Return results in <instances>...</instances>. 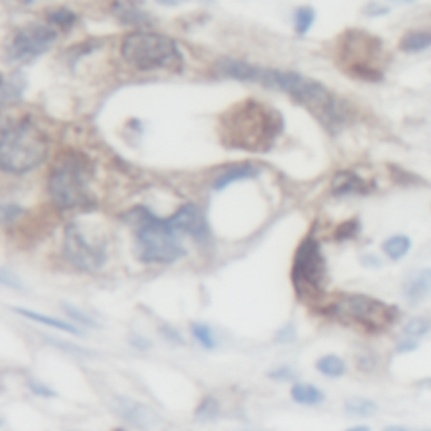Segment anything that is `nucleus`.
Here are the masks:
<instances>
[{"label":"nucleus","mask_w":431,"mask_h":431,"mask_svg":"<svg viewBox=\"0 0 431 431\" xmlns=\"http://www.w3.org/2000/svg\"><path fill=\"white\" fill-rule=\"evenodd\" d=\"M214 68L223 78L258 83L272 90L285 91L297 103L312 110L329 128H339L345 121V108L334 93H330L322 83L305 78L300 72L254 66L238 59H221Z\"/></svg>","instance_id":"nucleus-1"},{"label":"nucleus","mask_w":431,"mask_h":431,"mask_svg":"<svg viewBox=\"0 0 431 431\" xmlns=\"http://www.w3.org/2000/svg\"><path fill=\"white\" fill-rule=\"evenodd\" d=\"M26 90V78L21 72H12L9 76H3L2 81V105L17 101L22 98V93Z\"/></svg>","instance_id":"nucleus-19"},{"label":"nucleus","mask_w":431,"mask_h":431,"mask_svg":"<svg viewBox=\"0 0 431 431\" xmlns=\"http://www.w3.org/2000/svg\"><path fill=\"white\" fill-rule=\"evenodd\" d=\"M315 21V10L312 7H300L295 12V26H297V32L305 34L310 30L312 26H314Z\"/></svg>","instance_id":"nucleus-27"},{"label":"nucleus","mask_w":431,"mask_h":431,"mask_svg":"<svg viewBox=\"0 0 431 431\" xmlns=\"http://www.w3.org/2000/svg\"><path fill=\"white\" fill-rule=\"evenodd\" d=\"M14 310L17 312L19 315L26 317V319L34 320V322L44 323V325L52 327V329H58L61 332H66V334H72V335L81 334V330H79L78 327H74V325H72V323L63 322V320H59V319H52V317L37 314V312H32V310H26V308H21V307H15Z\"/></svg>","instance_id":"nucleus-18"},{"label":"nucleus","mask_w":431,"mask_h":431,"mask_svg":"<svg viewBox=\"0 0 431 431\" xmlns=\"http://www.w3.org/2000/svg\"><path fill=\"white\" fill-rule=\"evenodd\" d=\"M259 174V170L253 166H241V167H232V169L226 170L221 175H217L214 181V189L216 190H223L226 189L228 186L234 184V182L239 181H246V179H253Z\"/></svg>","instance_id":"nucleus-16"},{"label":"nucleus","mask_w":431,"mask_h":431,"mask_svg":"<svg viewBox=\"0 0 431 431\" xmlns=\"http://www.w3.org/2000/svg\"><path fill=\"white\" fill-rule=\"evenodd\" d=\"M401 2H417V0H401Z\"/></svg>","instance_id":"nucleus-46"},{"label":"nucleus","mask_w":431,"mask_h":431,"mask_svg":"<svg viewBox=\"0 0 431 431\" xmlns=\"http://www.w3.org/2000/svg\"><path fill=\"white\" fill-rule=\"evenodd\" d=\"M135 226L137 257L150 265H167L186 254L184 246L167 219H160L147 209L139 208L128 216Z\"/></svg>","instance_id":"nucleus-4"},{"label":"nucleus","mask_w":431,"mask_h":431,"mask_svg":"<svg viewBox=\"0 0 431 431\" xmlns=\"http://www.w3.org/2000/svg\"><path fill=\"white\" fill-rule=\"evenodd\" d=\"M115 431H123V430H115Z\"/></svg>","instance_id":"nucleus-48"},{"label":"nucleus","mask_w":431,"mask_h":431,"mask_svg":"<svg viewBox=\"0 0 431 431\" xmlns=\"http://www.w3.org/2000/svg\"><path fill=\"white\" fill-rule=\"evenodd\" d=\"M418 347V341L417 339H410L406 337L404 341L401 342V344L398 345V350L399 352H410V350H414Z\"/></svg>","instance_id":"nucleus-38"},{"label":"nucleus","mask_w":431,"mask_h":431,"mask_svg":"<svg viewBox=\"0 0 431 431\" xmlns=\"http://www.w3.org/2000/svg\"><path fill=\"white\" fill-rule=\"evenodd\" d=\"M246 431H251V430H246Z\"/></svg>","instance_id":"nucleus-49"},{"label":"nucleus","mask_w":431,"mask_h":431,"mask_svg":"<svg viewBox=\"0 0 431 431\" xmlns=\"http://www.w3.org/2000/svg\"><path fill=\"white\" fill-rule=\"evenodd\" d=\"M0 280H2V283L6 285V287H12V288H17V290L22 288L21 280H19L15 274H10V272L7 268H3L2 272H0Z\"/></svg>","instance_id":"nucleus-36"},{"label":"nucleus","mask_w":431,"mask_h":431,"mask_svg":"<svg viewBox=\"0 0 431 431\" xmlns=\"http://www.w3.org/2000/svg\"><path fill=\"white\" fill-rule=\"evenodd\" d=\"M58 39V34L49 26L34 24L21 29L10 41L7 49V58L12 63H28L39 58L46 51L52 48Z\"/></svg>","instance_id":"nucleus-11"},{"label":"nucleus","mask_w":431,"mask_h":431,"mask_svg":"<svg viewBox=\"0 0 431 431\" xmlns=\"http://www.w3.org/2000/svg\"><path fill=\"white\" fill-rule=\"evenodd\" d=\"M49 21L52 26H58L61 29H71L76 22V15L68 9H58L49 14Z\"/></svg>","instance_id":"nucleus-28"},{"label":"nucleus","mask_w":431,"mask_h":431,"mask_svg":"<svg viewBox=\"0 0 431 431\" xmlns=\"http://www.w3.org/2000/svg\"><path fill=\"white\" fill-rule=\"evenodd\" d=\"M317 371L322 372L327 377H341L345 374L347 365L339 356L329 354V356H323L317 361Z\"/></svg>","instance_id":"nucleus-22"},{"label":"nucleus","mask_w":431,"mask_h":431,"mask_svg":"<svg viewBox=\"0 0 431 431\" xmlns=\"http://www.w3.org/2000/svg\"><path fill=\"white\" fill-rule=\"evenodd\" d=\"M26 2H28V3H30V2H34V0H26Z\"/></svg>","instance_id":"nucleus-47"},{"label":"nucleus","mask_w":431,"mask_h":431,"mask_svg":"<svg viewBox=\"0 0 431 431\" xmlns=\"http://www.w3.org/2000/svg\"><path fill=\"white\" fill-rule=\"evenodd\" d=\"M219 417V403L217 399L212 398V396H208L199 403L196 410V418L199 421H214V419Z\"/></svg>","instance_id":"nucleus-25"},{"label":"nucleus","mask_w":431,"mask_h":431,"mask_svg":"<svg viewBox=\"0 0 431 431\" xmlns=\"http://www.w3.org/2000/svg\"><path fill=\"white\" fill-rule=\"evenodd\" d=\"M29 388L30 391L37 396H44V398H52V396H56V392L52 391L51 388L44 386L43 383H37V381H29Z\"/></svg>","instance_id":"nucleus-35"},{"label":"nucleus","mask_w":431,"mask_h":431,"mask_svg":"<svg viewBox=\"0 0 431 431\" xmlns=\"http://www.w3.org/2000/svg\"><path fill=\"white\" fill-rule=\"evenodd\" d=\"M410 250H411V239L403 234L392 236V238L386 239L383 245V251L386 253V257L392 259V261H399V259H403L408 253H410Z\"/></svg>","instance_id":"nucleus-21"},{"label":"nucleus","mask_w":431,"mask_h":431,"mask_svg":"<svg viewBox=\"0 0 431 431\" xmlns=\"http://www.w3.org/2000/svg\"><path fill=\"white\" fill-rule=\"evenodd\" d=\"M369 184L354 172H339L332 181V192L335 196H350V194H368Z\"/></svg>","instance_id":"nucleus-14"},{"label":"nucleus","mask_w":431,"mask_h":431,"mask_svg":"<svg viewBox=\"0 0 431 431\" xmlns=\"http://www.w3.org/2000/svg\"><path fill=\"white\" fill-rule=\"evenodd\" d=\"M365 263H368L369 266H381L379 259H376L374 257H368V261H365Z\"/></svg>","instance_id":"nucleus-43"},{"label":"nucleus","mask_w":431,"mask_h":431,"mask_svg":"<svg viewBox=\"0 0 431 431\" xmlns=\"http://www.w3.org/2000/svg\"><path fill=\"white\" fill-rule=\"evenodd\" d=\"M426 386H430V388H431V379L426 381Z\"/></svg>","instance_id":"nucleus-45"},{"label":"nucleus","mask_w":431,"mask_h":431,"mask_svg":"<svg viewBox=\"0 0 431 431\" xmlns=\"http://www.w3.org/2000/svg\"><path fill=\"white\" fill-rule=\"evenodd\" d=\"M64 257L83 272H97L106 263L105 243H93L86 238L78 224H70L64 231Z\"/></svg>","instance_id":"nucleus-10"},{"label":"nucleus","mask_w":431,"mask_h":431,"mask_svg":"<svg viewBox=\"0 0 431 431\" xmlns=\"http://www.w3.org/2000/svg\"><path fill=\"white\" fill-rule=\"evenodd\" d=\"M160 332H162V334H166L167 335V339H169V341H172V342H177V344H182V337H181V334H179L177 330H174V329H170V327H163V329H160Z\"/></svg>","instance_id":"nucleus-39"},{"label":"nucleus","mask_w":431,"mask_h":431,"mask_svg":"<svg viewBox=\"0 0 431 431\" xmlns=\"http://www.w3.org/2000/svg\"><path fill=\"white\" fill-rule=\"evenodd\" d=\"M431 292V270H419L404 285V295L410 302H419Z\"/></svg>","instance_id":"nucleus-15"},{"label":"nucleus","mask_w":431,"mask_h":431,"mask_svg":"<svg viewBox=\"0 0 431 431\" xmlns=\"http://www.w3.org/2000/svg\"><path fill=\"white\" fill-rule=\"evenodd\" d=\"M364 12L365 15H369V17H379V15L389 14V7L383 6V3H379V2H371L365 6Z\"/></svg>","instance_id":"nucleus-34"},{"label":"nucleus","mask_w":431,"mask_h":431,"mask_svg":"<svg viewBox=\"0 0 431 431\" xmlns=\"http://www.w3.org/2000/svg\"><path fill=\"white\" fill-rule=\"evenodd\" d=\"M24 209L19 204H2V224L3 226H9L10 223H14L19 216H22Z\"/></svg>","instance_id":"nucleus-31"},{"label":"nucleus","mask_w":431,"mask_h":431,"mask_svg":"<svg viewBox=\"0 0 431 431\" xmlns=\"http://www.w3.org/2000/svg\"><path fill=\"white\" fill-rule=\"evenodd\" d=\"M345 411L352 417H371L377 411V404L368 398L354 396L345 401Z\"/></svg>","instance_id":"nucleus-23"},{"label":"nucleus","mask_w":431,"mask_h":431,"mask_svg":"<svg viewBox=\"0 0 431 431\" xmlns=\"http://www.w3.org/2000/svg\"><path fill=\"white\" fill-rule=\"evenodd\" d=\"M325 258L319 241L314 238L303 239L297 250L292 268V281L297 293L303 299L320 295L325 287Z\"/></svg>","instance_id":"nucleus-9"},{"label":"nucleus","mask_w":431,"mask_h":431,"mask_svg":"<svg viewBox=\"0 0 431 431\" xmlns=\"http://www.w3.org/2000/svg\"><path fill=\"white\" fill-rule=\"evenodd\" d=\"M293 341H295V329H293V325H287L285 329H281L277 334V342H283V344H287V342H293Z\"/></svg>","instance_id":"nucleus-37"},{"label":"nucleus","mask_w":431,"mask_h":431,"mask_svg":"<svg viewBox=\"0 0 431 431\" xmlns=\"http://www.w3.org/2000/svg\"><path fill=\"white\" fill-rule=\"evenodd\" d=\"M192 335L194 339H196L199 344L204 347V349L208 350H212L217 347V342H216V337L214 334H212L211 327L206 325V323H192Z\"/></svg>","instance_id":"nucleus-26"},{"label":"nucleus","mask_w":431,"mask_h":431,"mask_svg":"<svg viewBox=\"0 0 431 431\" xmlns=\"http://www.w3.org/2000/svg\"><path fill=\"white\" fill-rule=\"evenodd\" d=\"M431 48V30H410L399 41V49L404 52H421Z\"/></svg>","instance_id":"nucleus-17"},{"label":"nucleus","mask_w":431,"mask_h":431,"mask_svg":"<svg viewBox=\"0 0 431 431\" xmlns=\"http://www.w3.org/2000/svg\"><path fill=\"white\" fill-rule=\"evenodd\" d=\"M268 376L272 377V379H274V381H292L293 377H295V372H293L292 368L285 365V368L274 369V371L270 372Z\"/></svg>","instance_id":"nucleus-33"},{"label":"nucleus","mask_w":431,"mask_h":431,"mask_svg":"<svg viewBox=\"0 0 431 431\" xmlns=\"http://www.w3.org/2000/svg\"><path fill=\"white\" fill-rule=\"evenodd\" d=\"M345 431H371V428H369V426L361 425V426H354V428H349V430H345Z\"/></svg>","instance_id":"nucleus-44"},{"label":"nucleus","mask_w":431,"mask_h":431,"mask_svg":"<svg viewBox=\"0 0 431 431\" xmlns=\"http://www.w3.org/2000/svg\"><path fill=\"white\" fill-rule=\"evenodd\" d=\"M90 167L79 157H70L61 162L49 177V194L61 209H76L93 204L88 190Z\"/></svg>","instance_id":"nucleus-6"},{"label":"nucleus","mask_w":431,"mask_h":431,"mask_svg":"<svg viewBox=\"0 0 431 431\" xmlns=\"http://www.w3.org/2000/svg\"><path fill=\"white\" fill-rule=\"evenodd\" d=\"M112 406L125 421L142 431L155 430L160 423L159 414L143 403L133 401L128 398H117Z\"/></svg>","instance_id":"nucleus-13"},{"label":"nucleus","mask_w":431,"mask_h":431,"mask_svg":"<svg viewBox=\"0 0 431 431\" xmlns=\"http://www.w3.org/2000/svg\"><path fill=\"white\" fill-rule=\"evenodd\" d=\"M63 308H64V312H66V315L70 317V319L74 320V322L83 323V325H86V327H97L98 325V323L94 322V320L91 319L90 315H86L85 312L79 310V308H76L74 305L63 303Z\"/></svg>","instance_id":"nucleus-29"},{"label":"nucleus","mask_w":431,"mask_h":431,"mask_svg":"<svg viewBox=\"0 0 431 431\" xmlns=\"http://www.w3.org/2000/svg\"><path fill=\"white\" fill-rule=\"evenodd\" d=\"M170 228L179 234H187L196 241H206L209 238V226L206 223L204 212L196 204H186L167 219Z\"/></svg>","instance_id":"nucleus-12"},{"label":"nucleus","mask_w":431,"mask_h":431,"mask_svg":"<svg viewBox=\"0 0 431 431\" xmlns=\"http://www.w3.org/2000/svg\"><path fill=\"white\" fill-rule=\"evenodd\" d=\"M121 56L130 66L140 71H179L184 64L177 43L157 32H132L121 44Z\"/></svg>","instance_id":"nucleus-5"},{"label":"nucleus","mask_w":431,"mask_h":431,"mask_svg":"<svg viewBox=\"0 0 431 431\" xmlns=\"http://www.w3.org/2000/svg\"><path fill=\"white\" fill-rule=\"evenodd\" d=\"M132 344H133V345H137V347H139V349H147V347H150V342H147V341H142V337H137V339H133V341H132Z\"/></svg>","instance_id":"nucleus-40"},{"label":"nucleus","mask_w":431,"mask_h":431,"mask_svg":"<svg viewBox=\"0 0 431 431\" xmlns=\"http://www.w3.org/2000/svg\"><path fill=\"white\" fill-rule=\"evenodd\" d=\"M292 398L299 404L315 406V404H320L325 399V394L314 384H295L292 388Z\"/></svg>","instance_id":"nucleus-20"},{"label":"nucleus","mask_w":431,"mask_h":431,"mask_svg":"<svg viewBox=\"0 0 431 431\" xmlns=\"http://www.w3.org/2000/svg\"><path fill=\"white\" fill-rule=\"evenodd\" d=\"M359 232V221L357 219H350L347 223L341 224L337 230V238L339 239H350Z\"/></svg>","instance_id":"nucleus-32"},{"label":"nucleus","mask_w":431,"mask_h":431,"mask_svg":"<svg viewBox=\"0 0 431 431\" xmlns=\"http://www.w3.org/2000/svg\"><path fill=\"white\" fill-rule=\"evenodd\" d=\"M157 2L167 7H175V6H181V3L186 2V0H157Z\"/></svg>","instance_id":"nucleus-41"},{"label":"nucleus","mask_w":431,"mask_h":431,"mask_svg":"<svg viewBox=\"0 0 431 431\" xmlns=\"http://www.w3.org/2000/svg\"><path fill=\"white\" fill-rule=\"evenodd\" d=\"M383 54V43L364 30H347L341 46V58L349 74L362 81H383L384 72L376 66V59Z\"/></svg>","instance_id":"nucleus-7"},{"label":"nucleus","mask_w":431,"mask_h":431,"mask_svg":"<svg viewBox=\"0 0 431 431\" xmlns=\"http://www.w3.org/2000/svg\"><path fill=\"white\" fill-rule=\"evenodd\" d=\"M391 172H392V177H394V181L398 182V184H401V186L423 184V181L418 177V175H414V174H411V172H406V170L401 169V167L391 166Z\"/></svg>","instance_id":"nucleus-30"},{"label":"nucleus","mask_w":431,"mask_h":431,"mask_svg":"<svg viewBox=\"0 0 431 431\" xmlns=\"http://www.w3.org/2000/svg\"><path fill=\"white\" fill-rule=\"evenodd\" d=\"M49 143L44 132L32 121L22 120L2 127L0 166L6 172L26 174L48 159Z\"/></svg>","instance_id":"nucleus-3"},{"label":"nucleus","mask_w":431,"mask_h":431,"mask_svg":"<svg viewBox=\"0 0 431 431\" xmlns=\"http://www.w3.org/2000/svg\"><path fill=\"white\" fill-rule=\"evenodd\" d=\"M283 117L257 100L236 103L219 117V139L231 150L268 152L283 133Z\"/></svg>","instance_id":"nucleus-2"},{"label":"nucleus","mask_w":431,"mask_h":431,"mask_svg":"<svg viewBox=\"0 0 431 431\" xmlns=\"http://www.w3.org/2000/svg\"><path fill=\"white\" fill-rule=\"evenodd\" d=\"M384 431H414V430H410L406 428V426H388V428H384ZM426 431H431V430H426Z\"/></svg>","instance_id":"nucleus-42"},{"label":"nucleus","mask_w":431,"mask_h":431,"mask_svg":"<svg viewBox=\"0 0 431 431\" xmlns=\"http://www.w3.org/2000/svg\"><path fill=\"white\" fill-rule=\"evenodd\" d=\"M332 312L344 322L359 323L372 330L386 329L399 317L398 308L368 295H342Z\"/></svg>","instance_id":"nucleus-8"},{"label":"nucleus","mask_w":431,"mask_h":431,"mask_svg":"<svg viewBox=\"0 0 431 431\" xmlns=\"http://www.w3.org/2000/svg\"><path fill=\"white\" fill-rule=\"evenodd\" d=\"M430 330H431V320L430 319H425V317H414V319H411L410 322L404 325L403 334L406 335V337L417 339L418 341L419 337L426 335Z\"/></svg>","instance_id":"nucleus-24"}]
</instances>
